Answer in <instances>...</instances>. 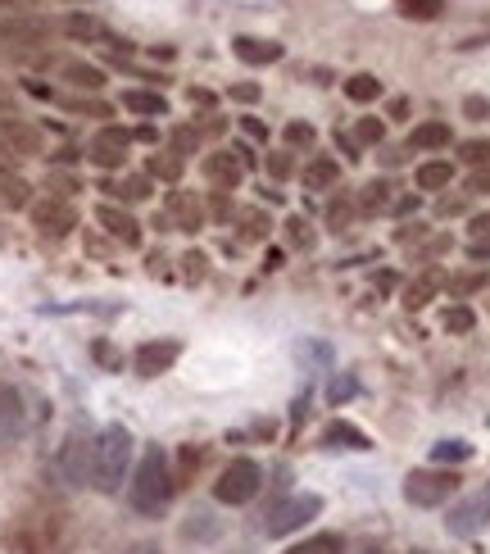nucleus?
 <instances>
[{"label": "nucleus", "mask_w": 490, "mask_h": 554, "mask_svg": "<svg viewBox=\"0 0 490 554\" xmlns=\"http://www.w3.org/2000/svg\"><path fill=\"white\" fill-rule=\"evenodd\" d=\"M132 431L122 422H110L101 436H96V450H91V486L101 495H114L132 468Z\"/></svg>", "instance_id": "nucleus-1"}, {"label": "nucleus", "mask_w": 490, "mask_h": 554, "mask_svg": "<svg viewBox=\"0 0 490 554\" xmlns=\"http://www.w3.org/2000/svg\"><path fill=\"white\" fill-rule=\"evenodd\" d=\"M168 491H173L168 454H164L159 445H145V454H141V463H136V473H132L127 500H132L136 514H159V509L168 505Z\"/></svg>", "instance_id": "nucleus-2"}, {"label": "nucleus", "mask_w": 490, "mask_h": 554, "mask_svg": "<svg viewBox=\"0 0 490 554\" xmlns=\"http://www.w3.org/2000/svg\"><path fill=\"white\" fill-rule=\"evenodd\" d=\"M41 46H50V23H46V18L14 14V18L0 23V55H9V59H27V55H37Z\"/></svg>", "instance_id": "nucleus-3"}, {"label": "nucleus", "mask_w": 490, "mask_h": 554, "mask_svg": "<svg viewBox=\"0 0 490 554\" xmlns=\"http://www.w3.org/2000/svg\"><path fill=\"white\" fill-rule=\"evenodd\" d=\"M454 491H459V473H450V468H413L404 477V500L418 505V509L445 505Z\"/></svg>", "instance_id": "nucleus-4"}, {"label": "nucleus", "mask_w": 490, "mask_h": 554, "mask_svg": "<svg viewBox=\"0 0 490 554\" xmlns=\"http://www.w3.org/2000/svg\"><path fill=\"white\" fill-rule=\"evenodd\" d=\"M91 450H96L91 436H82V431H69V436H64V445H59V454H55V477H59V486L78 491V486L91 482Z\"/></svg>", "instance_id": "nucleus-5"}, {"label": "nucleus", "mask_w": 490, "mask_h": 554, "mask_svg": "<svg viewBox=\"0 0 490 554\" xmlns=\"http://www.w3.org/2000/svg\"><path fill=\"white\" fill-rule=\"evenodd\" d=\"M259 486H263L259 463H254V459H237V463H228V468L218 473L214 500H223V505H250V500L259 495Z\"/></svg>", "instance_id": "nucleus-6"}, {"label": "nucleus", "mask_w": 490, "mask_h": 554, "mask_svg": "<svg viewBox=\"0 0 490 554\" xmlns=\"http://www.w3.org/2000/svg\"><path fill=\"white\" fill-rule=\"evenodd\" d=\"M318 514H323V495H291V500L272 505L263 532H268V537H291L295 527H304V523L318 518Z\"/></svg>", "instance_id": "nucleus-7"}, {"label": "nucleus", "mask_w": 490, "mask_h": 554, "mask_svg": "<svg viewBox=\"0 0 490 554\" xmlns=\"http://www.w3.org/2000/svg\"><path fill=\"white\" fill-rule=\"evenodd\" d=\"M486 527H490V482L477 491V495L459 500V505L450 509V518H445V532H450V537H477V532H486Z\"/></svg>", "instance_id": "nucleus-8"}, {"label": "nucleus", "mask_w": 490, "mask_h": 554, "mask_svg": "<svg viewBox=\"0 0 490 554\" xmlns=\"http://www.w3.org/2000/svg\"><path fill=\"white\" fill-rule=\"evenodd\" d=\"M177 350H182L177 341H145V346H136L132 364H136V373H141V378H159V373H168V368H173Z\"/></svg>", "instance_id": "nucleus-9"}, {"label": "nucleus", "mask_w": 490, "mask_h": 554, "mask_svg": "<svg viewBox=\"0 0 490 554\" xmlns=\"http://www.w3.org/2000/svg\"><path fill=\"white\" fill-rule=\"evenodd\" d=\"M127 145H132V133H122V128H101L96 141H91V164H96V168H119L122 159H127Z\"/></svg>", "instance_id": "nucleus-10"}, {"label": "nucleus", "mask_w": 490, "mask_h": 554, "mask_svg": "<svg viewBox=\"0 0 490 554\" xmlns=\"http://www.w3.org/2000/svg\"><path fill=\"white\" fill-rule=\"evenodd\" d=\"M23 422H27L23 396H18L14 387H0V445L18 441V436H23Z\"/></svg>", "instance_id": "nucleus-11"}, {"label": "nucleus", "mask_w": 490, "mask_h": 554, "mask_svg": "<svg viewBox=\"0 0 490 554\" xmlns=\"http://www.w3.org/2000/svg\"><path fill=\"white\" fill-rule=\"evenodd\" d=\"M241 154L237 150H214V154H205V177L209 182H218V186H237L241 182Z\"/></svg>", "instance_id": "nucleus-12"}, {"label": "nucleus", "mask_w": 490, "mask_h": 554, "mask_svg": "<svg viewBox=\"0 0 490 554\" xmlns=\"http://www.w3.org/2000/svg\"><path fill=\"white\" fill-rule=\"evenodd\" d=\"M32 218H37V228L41 232H50V237H64V232H73V209L69 205H59V200H46V205H37L32 209Z\"/></svg>", "instance_id": "nucleus-13"}, {"label": "nucleus", "mask_w": 490, "mask_h": 554, "mask_svg": "<svg viewBox=\"0 0 490 554\" xmlns=\"http://www.w3.org/2000/svg\"><path fill=\"white\" fill-rule=\"evenodd\" d=\"M232 50H237V59H245V64H277L282 59V46L277 41H263V37H237Z\"/></svg>", "instance_id": "nucleus-14"}, {"label": "nucleus", "mask_w": 490, "mask_h": 554, "mask_svg": "<svg viewBox=\"0 0 490 554\" xmlns=\"http://www.w3.org/2000/svg\"><path fill=\"white\" fill-rule=\"evenodd\" d=\"M101 223H105L119 241H127V246H136V241H141V223H136L132 214L114 209V205H101Z\"/></svg>", "instance_id": "nucleus-15"}, {"label": "nucleus", "mask_w": 490, "mask_h": 554, "mask_svg": "<svg viewBox=\"0 0 490 554\" xmlns=\"http://www.w3.org/2000/svg\"><path fill=\"white\" fill-rule=\"evenodd\" d=\"M64 32H69L73 41H110V27H105L101 18H91V14H69V18H64Z\"/></svg>", "instance_id": "nucleus-16"}, {"label": "nucleus", "mask_w": 490, "mask_h": 554, "mask_svg": "<svg viewBox=\"0 0 490 554\" xmlns=\"http://www.w3.org/2000/svg\"><path fill=\"white\" fill-rule=\"evenodd\" d=\"M59 73H64L73 87H82V91H101V87H105V73H101L96 64H82V59H64Z\"/></svg>", "instance_id": "nucleus-17"}, {"label": "nucleus", "mask_w": 490, "mask_h": 554, "mask_svg": "<svg viewBox=\"0 0 490 554\" xmlns=\"http://www.w3.org/2000/svg\"><path fill=\"white\" fill-rule=\"evenodd\" d=\"M336 177H341V164H336L332 154H314V164L304 168L309 191H327V186H336Z\"/></svg>", "instance_id": "nucleus-18"}, {"label": "nucleus", "mask_w": 490, "mask_h": 554, "mask_svg": "<svg viewBox=\"0 0 490 554\" xmlns=\"http://www.w3.org/2000/svg\"><path fill=\"white\" fill-rule=\"evenodd\" d=\"M323 445H327V450H368V436L359 427H350V422H332V427L323 431Z\"/></svg>", "instance_id": "nucleus-19"}, {"label": "nucleus", "mask_w": 490, "mask_h": 554, "mask_svg": "<svg viewBox=\"0 0 490 554\" xmlns=\"http://www.w3.org/2000/svg\"><path fill=\"white\" fill-rule=\"evenodd\" d=\"M122 110L145 114V119H159V114H168V101L154 96V91H122Z\"/></svg>", "instance_id": "nucleus-20"}, {"label": "nucleus", "mask_w": 490, "mask_h": 554, "mask_svg": "<svg viewBox=\"0 0 490 554\" xmlns=\"http://www.w3.org/2000/svg\"><path fill=\"white\" fill-rule=\"evenodd\" d=\"M450 177H454V164H445V159H427V164L418 168V191H445Z\"/></svg>", "instance_id": "nucleus-21"}, {"label": "nucleus", "mask_w": 490, "mask_h": 554, "mask_svg": "<svg viewBox=\"0 0 490 554\" xmlns=\"http://www.w3.org/2000/svg\"><path fill=\"white\" fill-rule=\"evenodd\" d=\"M450 141H454L450 123H422V128H413L409 145H413V150H445Z\"/></svg>", "instance_id": "nucleus-22"}, {"label": "nucleus", "mask_w": 490, "mask_h": 554, "mask_svg": "<svg viewBox=\"0 0 490 554\" xmlns=\"http://www.w3.org/2000/svg\"><path fill=\"white\" fill-rule=\"evenodd\" d=\"M173 218L182 223V232H196L200 228V205H196V196H173Z\"/></svg>", "instance_id": "nucleus-23"}, {"label": "nucleus", "mask_w": 490, "mask_h": 554, "mask_svg": "<svg viewBox=\"0 0 490 554\" xmlns=\"http://www.w3.org/2000/svg\"><path fill=\"white\" fill-rule=\"evenodd\" d=\"M346 96H350V101H359V105H368V101H377V96H381V82H377L372 73H355V78L346 82Z\"/></svg>", "instance_id": "nucleus-24"}, {"label": "nucleus", "mask_w": 490, "mask_h": 554, "mask_svg": "<svg viewBox=\"0 0 490 554\" xmlns=\"http://www.w3.org/2000/svg\"><path fill=\"white\" fill-rule=\"evenodd\" d=\"M431 459H436V463H463V459H473V445H468V441H441V445L431 450Z\"/></svg>", "instance_id": "nucleus-25"}, {"label": "nucleus", "mask_w": 490, "mask_h": 554, "mask_svg": "<svg viewBox=\"0 0 490 554\" xmlns=\"http://www.w3.org/2000/svg\"><path fill=\"white\" fill-rule=\"evenodd\" d=\"M286 554H341V537L323 532V537H314V541H300V546H291Z\"/></svg>", "instance_id": "nucleus-26"}, {"label": "nucleus", "mask_w": 490, "mask_h": 554, "mask_svg": "<svg viewBox=\"0 0 490 554\" xmlns=\"http://www.w3.org/2000/svg\"><path fill=\"white\" fill-rule=\"evenodd\" d=\"M0 205L23 209V205H27V182H18V177H0Z\"/></svg>", "instance_id": "nucleus-27"}, {"label": "nucleus", "mask_w": 490, "mask_h": 554, "mask_svg": "<svg viewBox=\"0 0 490 554\" xmlns=\"http://www.w3.org/2000/svg\"><path fill=\"white\" fill-rule=\"evenodd\" d=\"M150 173L164 177V182H177V177H182V159H177L173 150H168V154H154V159H150Z\"/></svg>", "instance_id": "nucleus-28"}, {"label": "nucleus", "mask_w": 490, "mask_h": 554, "mask_svg": "<svg viewBox=\"0 0 490 554\" xmlns=\"http://www.w3.org/2000/svg\"><path fill=\"white\" fill-rule=\"evenodd\" d=\"M459 159L473 164V168H486L490 164V141H463V145H459Z\"/></svg>", "instance_id": "nucleus-29"}, {"label": "nucleus", "mask_w": 490, "mask_h": 554, "mask_svg": "<svg viewBox=\"0 0 490 554\" xmlns=\"http://www.w3.org/2000/svg\"><path fill=\"white\" fill-rule=\"evenodd\" d=\"M110 191H114L119 200H145V196H150V182H145V177H122L119 186H110Z\"/></svg>", "instance_id": "nucleus-30"}, {"label": "nucleus", "mask_w": 490, "mask_h": 554, "mask_svg": "<svg viewBox=\"0 0 490 554\" xmlns=\"http://www.w3.org/2000/svg\"><path fill=\"white\" fill-rule=\"evenodd\" d=\"M359 205H364L368 214H372V209H386V205H390V182H372V186H364V200H359Z\"/></svg>", "instance_id": "nucleus-31"}, {"label": "nucleus", "mask_w": 490, "mask_h": 554, "mask_svg": "<svg viewBox=\"0 0 490 554\" xmlns=\"http://www.w3.org/2000/svg\"><path fill=\"white\" fill-rule=\"evenodd\" d=\"M381 137H386V123H381V119H359V123H355V141H359V145H377Z\"/></svg>", "instance_id": "nucleus-32"}, {"label": "nucleus", "mask_w": 490, "mask_h": 554, "mask_svg": "<svg viewBox=\"0 0 490 554\" xmlns=\"http://www.w3.org/2000/svg\"><path fill=\"white\" fill-rule=\"evenodd\" d=\"M186 537H191V541H200V537H218V523H214V514H196V518L186 523Z\"/></svg>", "instance_id": "nucleus-33"}, {"label": "nucleus", "mask_w": 490, "mask_h": 554, "mask_svg": "<svg viewBox=\"0 0 490 554\" xmlns=\"http://www.w3.org/2000/svg\"><path fill=\"white\" fill-rule=\"evenodd\" d=\"M286 145H300V150H314V128L309 123H286Z\"/></svg>", "instance_id": "nucleus-34"}, {"label": "nucleus", "mask_w": 490, "mask_h": 554, "mask_svg": "<svg viewBox=\"0 0 490 554\" xmlns=\"http://www.w3.org/2000/svg\"><path fill=\"white\" fill-rule=\"evenodd\" d=\"M196 468H200V450H196V445H186V450H182V459H177V477H173V482H191V473H196Z\"/></svg>", "instance_id": "nucleus-35"}, {"label": "nucleus", "mask_w": 490, "mask_h": 554, "mask_svg": "<svg viewBox=\"0 0 490 554\" xmlns=\"http://www.w3.org/2000/svg\"><path fill=\"white\" fill-rule=\"evenodd\" d=\"M473 323H477V318H473V309H463V304L445 314V327H450V332H473Z\"/></svg>", "instance_id": "nucleus-36"}, {"label": "nucleus", "mask_w": 490, "mask_h": 554, "mask_svg": "<svg viewBox=\"0 0 490 554\" xmlns=\"http://www.w3.org/2000/svg\"><path fill=\"white\" fill-rule=\"evenodd\" d=\"M431 291H436V277H427V282H418V286H409V309H418V304H427L431 300Z\"/></svg>", "instance_id": "nucleus-37"}, {"label": "nucleus", "mask_w": 490, "mask_h": 554, "mask_svg": "<svg viewBox=\"0 0 490 554\" xmlns=\"http://www.w3.org/2000/svg\"><path fill=\"white\" fill-rule=\"evenodd\" d=\"M355 391H359V382H355V378H346V373H341V378H336V382H332V405H346V400H350V396H355Z\"/></svg>", "instance_id": "nucleus-38"}, {"label": "nucleus", "mask_w": 490, "mask_h": 554, "mask_svg": "<svg viewBox=\"0 0 490 554\" xmlns=\"http://www.w3.org/2000/svg\"><path fill=\"white\" fill-rule=\"evenodd\" d=\"M486 286V273H463L454 277V295H468V291H482Z\"/></svg>", "instance_id": "nucleus-39"}, {"label": "nucleus", "mask_w": 490, "mask_h": 554, "mask_svg": "<svg viewBox=\"0 0 490 554\" xmlns=\"http://www.w3.org/2000/svg\"><path fill=\"white\" fill-rule=\"evenodd\" d=\"M413 18H436L441 14V0H404Z\"/></svg>", "instance_id": "nucleus-40"}, {"label": "nucleus", "mask_w": 490, "mask_h": 554, "mask_svg": "<svg viewBox=\"0 0 490 554\" xmlns=\"http://www.w3.org/2000/svg\"><path fill=\"white\" fill-rule=\"evenodd\" d=\"M9 141H14V145H18V150H27V154H32V150H37V145H41V141H37V133H32V128H9Z\"/></svg>", "instance_id": "nucleus-41"}, {"label": "nucleus", "mask_w": 490, "mask_h": 554, "mask_svg": "<svg viewBox=\"0 0 490 554\" xmlns=\"http://www.w3.org/2000/svg\"><path fill=\"white\" fill-rule=\"evenodd\" d=\"M291 168H295V164H291V154H272V159H268V173H272L277 182H282V177H291Z\"/></svg>", "instance_id": "nucleus-42"}, {"label": "nucleus", "mask_w": 490, "mask_h": 554, "mask_svg": "<svg viewBox=\"0 0 490 554\" xmlns=\"http://www.w3.org/2000/svg\"><path fill=\"white\" fill-rule=\"evenodd\" d=\"M286 237H291V246H304V241H309V223H304V218H291V223H286Z\"/></svg>", "instance_id": "nucleus-43"}, {"label": "nucleus", "mask_w": 490, "mask_h": 554, "mask_svg": "<svg viewBox=\"0 0 490 554\" xmlns=\"http://www.w3.org/2000/svg\"><path fill=\"white\" fill-rule=\"evenodd\" d=\"M0 123H14V91L0 87Z\"/></svg>", "instance_id": "nucleus-44"}, {"label": "nucleus", "mask_w": 490, "mask_h": 554, "mask_svg": "<svg viewBox=\"0 0 490 554\" xmlns=\"http://www.w3.org/2000/svg\"><path fill=\"white\" fill-rule=\"evenodd\" d=\"M468 191H490V168H477V173L468 177Z\"/></svg>", "instance_id": "nucleus-45"}, {"label": "nucleus", "mask_w": 490, "mask_h": 554, "mask_svg": "<svg viewBox=\"0 0 490 554\" xmlns=\"http://www.w3.org/2000/svg\"><path fill=\"white\" fill-rule=\"evenodd\" d=\"M477 241H490V214H482V218H473V228H468Z\"/></svg>", "instance_id": "nucleus-46"}, {"label": "nucleus", "mask_w": 490, "mask_h": 554, "mask_svg": "<svg viewBox=\"0 0 490 554\" xmlns=\"http://www.w3.org/2000/svg\"><path fill=\"white\" fill-rule=\"evenodd\" d=\"M232 96L250 105V101H259V87H254V82H241V87H232Z\"/></svg>", "instance_id": "nucleus-47"}, {"label": "nucleus", "mask_w": 490, "mask_h": 554, "mask_svg": "<svg viewBox=\"0 0 490 554\" xmlns=\"http://www.w3.org/2000/svg\"><path fill=\"white\" fill-rule=\"evenodd\" d=\"M177 150H182V154H191V150H196V133H186V128H182V133H177Z\"/></svg>", "instance_id": "nucleus-48"}, {"label": "nucleus", "mask_w": 490, "mask_h": 554, "mask_svg": "<svg viewBox=\"0 0 490 554\" xmlns=\"http://www.w3.org/2000/svg\"><path fill=\"white\" fill-rule=\"evenodd\" d=\"M473 260H490V241H473Z\"/></svg>", "instance_id": "nucleus-49"}, {"label": "nucleus", "mask_w": 490, "mask_h": 554, "mask_svg": "<svg viewBox=\"0 0 490 554\" xmlns=\"http://www.w3.org/2000/svg\"><path fill=\"white\" fill-rule=\"evenodd\" d=\"M245 123V133H250V137H263V123H259V119H241Z\"/></svg>", "instance_id": "nucleus-50"}, {"label": "nucleus", "mask_w": 490, "mask_h": 554, "mask_svg": "<svg viewBox=\"0 0 490 554\" xmlns=\"http://www.w3.org/2000/svg\"><path fill=\"white\" fill-rule=\"evenodd\" d=\"M14 5H23V0H0V9H14Z\"/></svg>", "instance_id": "nucleus-51"}, {"label": "nucleus", "mask_w": 490, "mask_h": 554, "mask_svg": "<svg viewBox=\"0 0 490 554\" xmlns=\"http://www.w3.org/2000/svg\"><path fill=\"white\" fill-rule=\"evenodd\" d=\"M364 554H377V550H364Z\"/></svg>", "instance_id": "nucleus-52"}, {"label": "nucleus", "mask_w": 490, "mask_h": 554, "mask_svg": "<svg viewBox=\"0 0 490 554\" xmlns=\"http://www.w3.org/2000/svg\"><path fill=\"white\" fill-rule=\"evenodd\" d=\"M418 554H422V550H418Z\"/></svg>", "instance_id": "nucleus-53"}]
</instances>
